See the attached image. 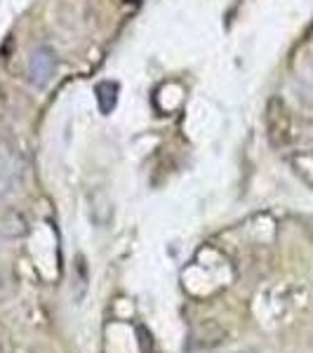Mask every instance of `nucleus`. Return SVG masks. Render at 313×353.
<instances>
[{"instance_id":"1","label":"nucleus","mask_w":313,"mask_h":353,"mask_svg":"<svg viewBox=\"0 0 313 353\" xmlns=\"http://www.w3.org/2000/svg\"><path fill=\"white\" fill-rule=\"evenodd\" d=\"M21 176H24V163L21 156L12 146L0 141V198L12 196L19 189Z\"/></svg>"},{"instance_id":"2","label":"nucleus","mask_w":313,"mask_h":353,"mask_svg":"<svg viewBox=\"0 0 313 353\" xmlns=\"http://www.w3.org/2000/svg\"><path fill=\"white\" fill-rule=\"evenodd\" d=\"M57 68V57L48 45H41L36 48L28 57V81H31L36 88H45L54 76Z\"/></svg>"},{"instance_id":"3","label":"nucleus","mask_w":313,"mask_h":353,"mask_svg":"<svg viewBox=\"0 0 313 353\" xmlns=\"http://www.w3.org/2000/svg\"><path fill=\"white\" fill-rule=\"evenodd\" d=\"M266 130L276 146H283L290 139V116L281 99H271L266 109Z\"/></svg>"},{"instance_id":"4","label":"nucleus","mask_w":313,"mask_h":353,"mask_svg":"<svg viewBox=\"0 0 313 353\" xmlns=\"http://www.w3.org/2000/svg\"><path fill=\"white\" fill-rule=\"evenodd\" d=\"M118 99V85L116 83H99L97 85V104L101 113H111Z\"/></svg>"},{"instance_id":"5","label":"nucleus","mask_w":313,"mask_h":353,"mask_svg":"<svg viewBox=\"0 0 313 353\" xmlns=\"http://www.w3.org/2000/svg\"><path fill=\"white\" fill-rule=\"evenodd\" d=\"M125 3H139V0H125Z\"/></svg>"}]
</instances>
